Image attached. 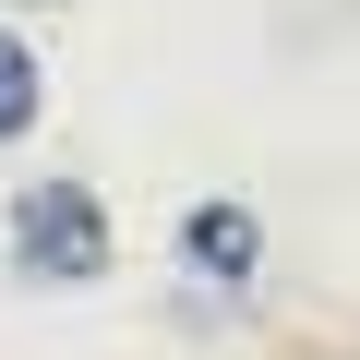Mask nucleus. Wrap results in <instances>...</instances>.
<instances>
[{"instance_id": "f03ea898", "label": "nucleus", "mask_w": 360, "mask_h": 360, "mask_svg": "<svg viewBox=\"0 0 360 360\" xmlns=\"http://www.w3.org/2000/svg\"><path fill=\"white\" fill-rule=\"evenodd\" d=\"M180 264H193L205 288H252V276H264V229H252V205H193V217H180Z\"/></svg>"}, {"instance_id": "7ed1b4c3", "label": "nucleus", "mask_w": 360, "mask_h": 360, "mask_svg": "<svg viewBox=\"0 0 360 360\" xmlns=\"http://www.w3.org/2000/svg\"><path fill=\"white\" fill-rule=\"evenodd\" d=\"M37 108H49V60L25 49V25H0V144H25Z\"/></svg>"}, {"instance_id": "f257e3e1", "label": "nucleus", "mask_w": 360, "mask_h": 360, "mask_svg": "<svg viewBox=\"0 0 360 360\" xmlns=\"http://www.w3.org/2000/svg\"><path fill=\"white\" fill-rule=\"evenodd\" d=\"M0 252H13L25 288H96L120 240H108V205L84 193V180H25L13 217H0Z\"/></svg>"}]
</instances>
